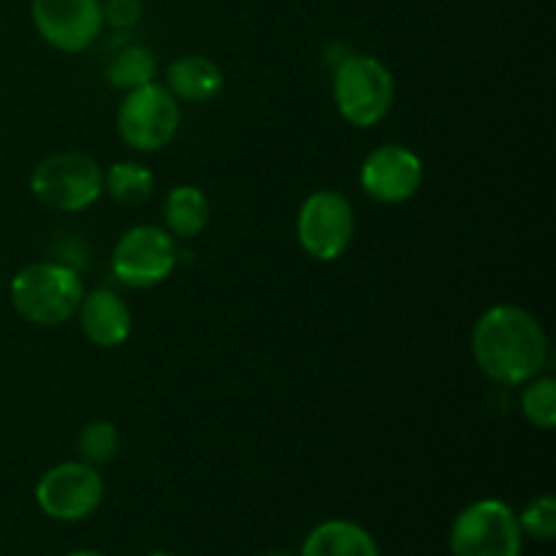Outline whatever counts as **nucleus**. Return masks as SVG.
<instances>
[{
  "label": "nucleus",
  "instance_id": "f03ea898",
  "mask_svg": "<svg viewBox=\"0 0 556 556\" xmlns=\"http://www.w3.org/2000/svg\"><path fill=\"white\" fill-rule=\"evenodd\" d=\"M85 286L71 266L41 261L16 271L11 280V304L36 326H60L79 313Z\"/></svg>",
  "mask_w": 556,
  "mask_h": 556
},
{
  "label": "nucleus",
  "instance_id": "f8f14e48",
  "mask_svg": "<svg viewBox=\"0 0 556 556\" xmlns=\"http://www.w3.org/2000/svg\"><path fill=\"white\" fill-rule=\"evenodd\" d=\"M79 324L98 348H119L130 337V309L114 291L98 288L79 304Z\"/></svg>",
  "mask_w": 556,
  "mask_h": 556
},
{
  "label": "nucleus",
  "instance_id": "7ed1b4c3",
  "mask_svg": "<svg viewBox=\"0 0 556 556\" xmlns=\"http://www.w3.org/2000/svg\"><path fill=\"white\" fill-rule=\"evenodd\" d=\"M334 103L356 128H372L394 103V76L369 54H348L334 65Z\"/></svg>",
  "mask_w": 556,
  "mask_h": 556
},
{
  "label": "nucleus",
  "instance_id": "423d86ee",
  "mask_svg": "<svg viewBox=\"0 0 556 556\" xmlns=\"http://www.w3.org/2000/svg\"><path fill=\"white\" fill-rule=\"evenodd\" d=\"M179 103L166 87L141 85L128 90L117 112L119 139L139 152H157L177 136Z\"/></svg>",
  "mask_w": 556,
  "mask_h": 556
},
{
  "label": "nucleus",
  "instance_id": "aec40b11",
  "mask_svg": "<svg viewBox=\"0 0 556 556\" xmlns=\"http://www.w3.org/2000/svg\"><path fill=\"white\" fill-rule=\"evenodd\" d=\"M521 532H527L535 541H554L556 535V500L552 494H541V497L530 500L527 508L519 516Z\"/></svg>",
  "mask_w": 556,
  "mask_h": 556
},
{
  "label": "nucleus",
  "instance_id": "6e6552de",
  "mask_svg": "<svg viewBox=\"0 0 556 556\" xmlns=\"http://www.w3.org/2000/svg\"><path fill=\"white\" fill-rule=\"evenodd\" d=\"M177 266V244L161 226H136L117 239L112 271L128 288H155Z\"/></svg>",
  "mask_w": 556,
  "mask_h": 556
},
{
  "label": "nucleus",
  "instance_id": "f257e3e1",
  "mask_svg": "<svg viewBox=\"0 0 556 556\" xmlns=\"http://www.w3.org/2000/svg\"><path fill=\"white\" fill-rule=\"evenodd\" d=\"M472 356L489 380L503 386H521L538 378L546 367V331L527 309L497 304L476 320Z\"/></svg>",
  "mask_w": 556,
  "mask_h": 556
},
{
  "label": "nucleus",
  "instance_id": "5701e85b",
  "mask_svg": "<svg viewBox=\"0 0 556 556\" xmlns=\"http://www.w3.org/2000/svg\"><path fill=\"white\" fill-rule=\"evenodd\" d=\"M68 556H103V554H98V552H74V554H68Z\"/></svg>",
  "mask_w": 556,
  "mask_h": 556
},
{
  "label": "nucleus",
  "instance_id": "412c9836",
  "mask_svg": "<svg viewBox=\"0 0 556 556\" xmlns=\"http://www.w3.org/2000/svg\"><path fill=\"white\" fill-rule=\"evenodd\" d=\"M141 0H103L101 14L103 22H109L117 30H128V27L139 25L141 20Z\"/></svg>",
  "mask_w": 556,
  "mask_h": 556
},
{
  "label": "nucleus",
  "instance_id": "4be33fe9",
  "mask_svg": "<svg viewBox=\"0 0 556 556\" xmlns=\"http://www.w3.org/2000/svg\"><path fill=\"white\" fill-rule=\"evenodd\" d=\"M264 556H299V554L288 552V548H275V552H266Z\"/></svg>",
  "mask_w": 556,
  "mask_h": 556
},
{
  "label": "nucleus",
  "instance_id": "1a4fd4ad",
  "mask_svg": "<svg viewBox=\"0 0 556 556\" xmlns=\"http://www.w3.org/2000/svg\"><path fill=\"white\" fill-rule=\"evenodd\" d=\"M36 503L49 519L81 521L103 503V478L87 462H63L49 467L36 483Z\"/></svg>",
  "mask_w": 556,
  "mask_h": 556
},
{
  "label": "nucleus",
  "instance_id": "39448f33",
  "mask_svg": "<svg viewBox=\"0 0 556 556\" xmlns=\"http://www.w3.org/2000/svg\"><path fill=\"white\" fill-rule=\"evenodd\" d=\"M30 190L49 210L81 212L101 199L103 172L85 152H60L33 168Z\"/></svg>",
  "mask_w": 556,
  "mask_h": 556
},
{
  "label": "nucleus",
  "instance_id": "b1692460",
  "mask_svg": "<svg viewBox=\"0 0 556 556\" xmlns=\"http://www.w3.org/2000/svg\"><path fill=\"white\" fill-rule=\"evenodd\" d=\"M147 556H174V554H166V552H152V554H147Z\"/></svg>",
  "mask_w": 556,
  "mask_h": 556
},
{
  "label": "nucleus",
  "instance_id": "6ab92c4d",
  "mask_svg": "<svg viewBox=\"0 0 556 556\" xmlns=\"http://www.w3.org/2000/svg\"><path fill=\"white\" fill-rule=\"evenodd\" d=\"M119 432L112 421H90L79 434V454L81 462L98 467L106 465L117 456Z\"/></svg>",
  "mask_w": 556,
  "mask_h": 556
},
{
  "label": "nucleus",
  "instance_id": "f3484780",
  "mask_svg": "<svg viewBox=\"0 0 556 556\" xmlns=\"http://www.w3.org/2000/svg\"><path fill=\"white\" fill-rule=\"evenodd\" d=\"M155 54L150 52L141 43H128V47L119 49L106 65V76L114 87H123V90H134V87L150 85L155 79Z\"/></svg>",
  "mask_w": 556,
  "mask_h": 556
},
{
  "label": "nucleus",
  "instance_id": "dca6fc26",
  "mask_svg": "<svg viewBox=\"0 0 556 556\" xmlns=\"http://www.w3.org/2000/svg\"><path fill=\"white\" fill-rule=\"evenodd\" d=\"M103 190L112 195L117 204L123 206H139L155 190V177L147 166L141 163H114L106 174H103Z\"/></svg>",
  "mask_w": 556,
  "mask_h": 556
},
{
  "label": "nucleus",
  "instance_id": "9b49d317",
  "mask_svg": "<svg viewBox=\"0 0 556 556\" xmlns=\"http://www.w3.org/2000/svg\"><path fill=\"white\" fill-rule=\"evenodd\" d=\"M358 182L369 199L380 204H402L421 188L424 163L405 144H383L369 152L362 163Z\"/></svg>",
  "mask_w": 556,
  "mask_h": 556
},
{
  "label": "nucleus",
  "instance_id": "ddd939ff",
  "mask_svg": "<svg viewBox=\"0 0 556 556\" xmlns=\"http://www.w3.org/2000/svg\"><path fill=\"white\" fill-rule=\"evenodd\" d=\"M299 556H380V548L356 521L329 519L309 530Z\"/></svg>",
  "mask_w": 556,
  "mask_h": 556
},
{
  "label": "nucleus",
  "instance_id": "9d476101",
  "mask_svg": "<svg viewBox=\"0 0 556 556\" xmlns=\"http://www.w3.org/2000/svg\"><path fill=\"white\" fill-rule=\"evenodd\" d=\"M33 25L49 47L85 52L101 36V0H33Z\"/></svg>",
  "mask_w": 556,
  "mask_h": 556
},
{
  "label": "nucleus",
  "instance_id": "0eeeda50",
  "mask_svg": "<svg viewBox=\"0 0 556 556\" xmlns=\"http://www.w3.org/2000/svg\"><path fill=\"white\" fill-rule=\"evenodd\" d=\"M356 228L351 201L337 190H315L296 217V237L304 253L315 261H337L348 250Z\"/></svg>",
  "mask_w": 556,
  "mask_h": 556
},
{
  "label": "nucleus",
  "instance_id": "2eb2a0df",
  "mask_svg": "<svg viewBox=\"0 0 556 556\" xmlns=\"http://www.w3.org/2000/svg\"><path fill=\"white\" fill-rule=\"evenodd\" d=\"M163 220L172 237L193 239L204 231L210 223V199L195 185H177L166 195L163 204Z\"/></svg>",
  "mask_w": 556,
  "mask_h": 556
},
{
  "label": "nucleus",
  "instance_id": "4468645a",
  "mask_svg": "<svg viewBox=\"0 0 556 556\" xmlns=\"http://www.w3.org/2000/svg\"><path fill=\"white\" fill-rule=\"evenodd\" d=\"M166 90L188 103H206L223 90V71L204 54H182L166 71Z\"/></svg>",
  "mask_w": 556,
  "mask_h": 556
},
{
  "label": "nucleus",
  "instance_id": "20e7f679",
  "mask_svg": "<svg viewBox=\"0 0 556 556\" xmlns=\"http://www.w3.org/2000/svg\"><path fill=\"white\" fill-rule=\"evenodd\" d=\"M525 532L519 516L503 500H478L459 510L451 525L448 546L454 556H521Z\"/></svg>",
  "mask_w": 556,
  "mask_h": 556
},
{
  "label": "nucleus",
  "instance_id": "a211bd4d",
  "mask_svg": "<svg viewBox=\"0 0 556 556\" xmlns=\"http://www.w3.org/2000/svg\"><path fill=\"white\" fill-rule=\"evenodd\" d=\"M527 389L521 394V413L527 421L538 429H554L556 424V386L548 378L527 380Z\"/></svg>",
  "mask_w": 556,
  "mask_h": 556
}]
</instances>
